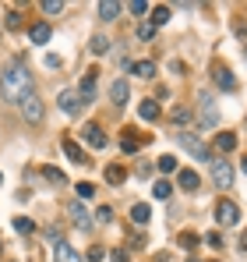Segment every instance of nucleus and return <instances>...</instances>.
I'll use <instances>...</instances> for the list:
<instances>
[{
  "instance_id": "25",
  "label": "nucleus",
  "mask_w": 247,
  "mask_h": 262,
  "mask_svg": "<svg viewBox=\"0 0 247 262\" xmlns=\"http://www.w3.org/2000/svg\"><path fill=\"white\" fill-rule=\"evenodd\" d=\"M92 53H95V57H103V53H106V50H110V36H103V32H99V36H92Z\"/></svg>"
},
{
  "instance_id": "18",
  "label": "nucleus",
  "mask_w": 247,
  "mask_h": 262,
  "mask_svg": "<svg viewBox=\"0 0 247 262\" xmlns=\"http://www.w3.org/2000/svg\"><path fill=\"white\" fill-rule=\"evenodd\" d=\"M149 220H152V209H149L145 202H134V206H131V223L141 227V223H149Z\"/></svg>"
},
{
  "instance_id": "12",
  "label": "nucleus",
  "mask_w": 247,
  "mask_h": 262,
  "mask_svg": "<svg viewBox=\"0 0 247 262\" xmlns=\"http://www.w3.org/2000/svg\"><path fill=\"white\" fill-rule=\"evenodd\" d=\"M215 85L223 89V92H233L237 89V75L230 68H215Z\"/></svg>"
},
{
  "instance_id": "17",
  "label": "nucleus",
  "mask_w": 247,
  "mask_h": 262,
  "mask_svg": "<svg viewBox=\"0 0 247 262\" xmlns=\"http://www.w3.org/2000/svg\"><path fill=\"white\" fill-rule=\"evenodd\" d=\"M64 152L71 156V163H85V160H88V156H85V149L75 142V138H64Z\"/></svg>"
},
{
  "instance_id": "39",
  "label": "nucleus",
  "mask_w": 247,
  "mask_h": 262,
  "mask_svg": "<svg viewBox=\"0 0 247 262\" xmlns=\"http://www.w3.org/2000/svg\"><path fill=\"white\" fill-rule=\"evenodd\" d=\"M7 29H21V14H18V11L7 14Z\"/></svg>"
},
{
  "instance_id": "4",
  "label": "nucleus",
  "mask_w": 247,
  "mask_h": 262,
  "mask_svg": "<svg viewBox=\"0 0 247 262\" xmlns=\"http://www.w3.org/2000/svg\"><path fill=\"white\" fill-rule=\"evenodd\" d=\"M215 223H219V227H237V223H240V209H237L230 199H219V202H215Z\"/></svg>"
},
{
  "instance_id": "24",
  "label": "nucleus",
  "mask_w": 247,
  "mask_h": 262,
  "mask_svg": "<svg viewBox=\"0 0 247 262\" xmlns=\"http://www.w3.org/2000/svg\"><path fill=\"white\" fill-rule=\"evenodd\" d=\"M177 181H180V188H184V191H198V174H194V170H180Z\"/></svg>"
},
{
  "instance_id": "40",
  "label": "nucleus",
  "mask_w": 247,
  "mask_h": 262,
  "mask_svg": "<svg viewBox=\"0 0 247 262\" xmlns=\"http://www.w3.org/2000/svg\"><path fill=\"white\" fill-rule=\"evenodd\" d=\"M110 262H131V259H127L124 248H113V252H110Z\"/></svg>"
},
{
  "instance_id": "5",
  "label": "nucleus",
  "mask_w": 247,
  "mask_h": 262,
  "mask_svg": "<svg viewBox=\"0 0 247 262\" xmlns=\"http://www.w3.org/2000/svg\"><path fill=\"white\" fill-rule=\"evenodd\" d=\"M21 117H25L29 124H42V121H46V106H42V99L36 96V92L21 103Z\"/></svg>"
},
{
  "instance_id": "31",
  "label": "nucleus",
  "mask_w": 247,
  "mask_h": 262,
  "mask_svg": "<svg viewBox=\"0 0 247 262\" xmlns=\"http://www.w3.org/2000/svg\"><path fill=\"white\" fill-rule=\"evenodd\" d=\"M152 36H156V25H152V21H141V25H138V39H145V43H149Z\"/></svg>"
},
{
  "instance_id": "32",
  "label": "nucleus",
  "mask_w": 247,
  "mask_h": 262,
  "mask_svg": "<svg viewBox=\"0 0 247 262\" xmlns=\"http://www.w3.org/2000/svg\"><path fill=\"white\" fill-rule=\"evenodd\" d=\"M159 170L163 174H173L177 170V156H159Z\"/></svg>"
},
{
  "instance_id": "44",
  "label": "nucleus",
  "mask_w": 247,
  "mask_h": 262,
  "mask_svg": "<svg viewBox=\"0 0 247 262\" xmlns=\"http://www.w3.org/2000/svg\"><path fill=\"white\" fill-rule=\"evenodd\" d=\"M0 184H4V174H0Z\"/></svg>"
},
{
  "instance_id": "8",
  "label": "nucleus",
  "mask_w": 247,
  "mask_h": 262,
  "mask_svg": "<svg viewBox=\"0 0 247 262\" xmlns=\"http://www.w3.org/2000/svg\"><path fill=\"white\" fill-rule=\"evenodd\" d=\"M67 213H71V223H75L78 230H92V223H95V220H92V213L85 209L82 202H71V206H67Z\"/></svg>"
},
{
  "instance_id": "3",
  "label": "nucleus",
  "mask_w": 247,
  "mask_h": 262,
  "mask_svg": "<svg viewBox=\"0 0 247 262\" xmlns=\"http://www.w3.org/2000/svg\"><path fill=\"white\" fill-rule=\"evenodd\" d=\"M208 170H212V181H215V188H230V184H233V167H230V160H223V156H212Z\"/></svg>"
},
{
  "instance_id": "14",
  "label": "nucleus",
  "mask_w": 247,
  "mask_h": 262,
  "mask_svg": "<svg viewBox=\"0 0 247 262\" xmlns=\"http://www.w3.org/2000/svg\"><path fill=\"white\" fill-rule=\"evenodd\" d=\"M50 36H53V29H50L46 21H36V25L29 29V39H32V43H36V46H42V43H46V39H50Z\"/></svg>"
},
{
  "instance_id": "13",
  "label": "nucleus",
  "mask_w": 247,
  "mask_h": 262,
  "mask_svg": "<svg viewBox=\"0 0 247 262\" xmlns=\"http://www.w3.org/2000/svg\"><path fill=\"white\" fill-rule=\"evenodd\" d=\"M237 149V135L233 131H219L215 135V152H233Z\"/></svg>"
},
{
  "instance_id": "28",
  "label": "nucleus",
  "mask_w": 247,
  "mask_h": 262,
  "mask_svg": "<svg viewBox=\"0 0 247 262\" xmlns=\"http://www.w3.org/2000/svg\"><path fill=\"white\" fill-rule=\"evenodd\" d=\"M14 230H18V234H25V237H29V234H32V230H36V223H32V220H29V216H18V220H14Z\"/></svg>"
},
{
  "instance_id": "34",
  "label": "nucleus",
  "mask_w": 247,
  "mask_h": 262,
  "mask_svg": "<svg viewBox=\"0 0 247 262\" xmlns=\"http://www.w3.org/2000/svg\"><path fill=\"white\" fill-rule=\"evenodd\" d=\"M95 195V184H88V181H78V199H92Z\"/></svg>"
},
{
  "instance_id": "16",
  "label": "nucleus",
  "mask_w": 247,
  "mask_h": 262,
  "mask_svg": "<svg viewBox=\"0 0 247 262\" xmlns=\"http://www.w3.org/2000/svg\"><path fill=\"white\" fill-rule=\"evenodd\" d=\"M120 11H124V4H117V0H103V4H99V18H103V21H113Z\"/></svg>"
},
{
  "instance_id": "38",
  "label": "nucleus",
  "mask_w": 247,
  "mask_h": 262,
  "mask_svg": "<svg viewBox=\"0 0 247 262\" xmlns=\"http://www.w3.org/2000/svg\"><path fill=\"white\" fill-rule=\"evenodd\" d=\"M103 255H106V248H103V245H92V248H88V259H92V262H99Z\"/></svg>"
},
{
  "instance_id": "15",
  "label": "nucleus",
  "mask_w": 247,
  "mask_h": 262,
  "mask_svg": "<svg viewBox=\"0 0 247 262\" xmlns=\"http://www.w3.org/2000/svg\"><path fill=\"white\" fill-rule=\"evenodd\" d=\"M127 96H131V89H127V82H124V78H117V82L110 85V99H113L117 106H124V103H127Z\"/></svg>"
},
{
  "instance_id": "36",
  "label": "nucleus",
  "mask_w": 247,
  "mask_h": 262,
  "mask_svg": "<svg viewBox=\"0 0 247 262\" xmlns=\"http://www.w3.org/2000/svg\"><path fill=\"white\" fill-rule=\"evenodd\" d=\"M120 149H124V152H138V138L124 135V138H120Z\"/></svg>"
},
{
  "instance_id": "19",
  "label": "nucleus",
  "mask_w": 247,
  "mask_h": 262,
  "mask_svg": "<svg viewBox=\"0 0 247 262\" xmlns=\"http://www.w3.org/2000/svg\"><path fill=\"white\" fill-rule=\"evenodd\" d=\"M198 241H202V237H198L194 230H180V234H177V245H180L184 252H194V248H198Z\"/></svg>"
},
{
  "instance_id": "7",
  "label": "nucleus",
  "mask_w": 247,
  "mask_h": 262,
  "mask_svg": "<svg viewBox=\"0 0 247 262\" xmlns=\"http://www.w3.org/2000/svg\"><path fill=\"white\" fill-rule=\"evenodd\" d=\"M57 103H60V110H64L67 117H78V114H82V96H78V89H64V92L57 96Z\"/></svg>"
},
{
  "instance_id": "30",
  "label": "nucleus",
  "mask_w": 247,
  "mask_h": 262,
  "mask_svg": "<svg viewBox=\"0 0 247 262\" xmlns=\"http://www.w3.org/2000/svg\"><path fill=\"white\" fill-rule=\"evenodd\" d=\"M205 245H208V248H215V252H219V248H223L226 241H223V234H219V230H208V234H205Z\"/></svg>"
},
{
  "instance_id": "6",
  "label": "nucleus",
  "mask_w": 247,
  "mask_h": 262,
  "mask_svg": "<svg viewBox=\"0 0 247 262\" xmlns=\"http://www.w3.org/2000/svg\"><path fill=\"white\" fill-rule=\"evenodd\" d=\"M198 121H202V128H215L219 124V106H215V99L202 92V106H198Z\"/></svg>"
},
{
  "instance_id": "42",
  "label": "nucleus",
  "mask_w": 247,
  "mask_h": 262,
  "mask_svg": "<svg viewBox=\"0 0 247 262\" xmlns=\"http://www.w3.org/2000/svg\"><path fill=\"white\" fill-rule=\"evenodd\" d=\"M240 248H244V252H247V230H244V237H240Z\"/></svg>"
},
{
  "instance_id": "9",
  "label": "nucleus",
  "mask_w": 247,
  "mask_h": 262,
  "mask_svg": "<svg viewBox=\"0 0 247 262\" xmlns=\"http://www.w3.org/2000/svg\"><path fill=\"white\" fill-rule=\"evenodd\" d=\"M82 138L92 145V149H103V145H106V135H103V128H99V124H85V128H82Z\"/></svg>"
},
{
  "instance_id": "45",
  "label": "nucleus",
  "mask_w": 247,
  "mask_h": 262,
  "mask_svg": "<svg viewBox=\"0 0 247 262\" xmlns=\"http://www.w3.org/2000/svg\"><path fill=\"white\" fill-rule=\"evenodd\" d=\"M0 252H4V245H0Z\"/></svg>"
},
{
  "instance_id": "29",
  "label": "nucleus",
  "mask_w": 247,
  "mask_h": 262,
  "mask_svg": "<svg viewBox=\"0 0 247 262\" xmlns=\"http://www.w3.org/2000/svg\"><path fill=\"white\" fill-rule=\"evenodd\" d=\"M169 191H173L169 181H156V184H152V195H156V199H169Z\"/></svg>"
},
{
  "instance_id": "10",
  "label": "nucleus",
  "mask_w": 247,
  "mask_h": 262,
  "mask_svg": "<svg viewBox=\"0 0 247 262\" xmlns=\"http://www.w3.org/2000/svg\"><path fill=\"white\" fill-rule=\"evenodd\" d=\"M53 262H82V255H78L67 241H57V248H53Z\"/></svg>"
},
{
  "instance_id": "41",
  "label": "nucleus",
  "mask_w": 247,
  "mask_h": 262,
  "mask_svg": "<svg viewBox=\"0 0 247 262\" xmlns=\"http://www.w3.org/2000/svg\"><path fill=\"white\" fill-rule=\"evenodd\" d=\"M46 68H60V57L57 53H46Z\"/></svg>"
},
{
  "instance_id": "22",
  "label": "nucleus",
  "mask_w": 247,
  "mask_h": 262,
  "mask_svg": "<svg viewBox=\"0 0 247 262\" xmlns=\"http://www.w3.org/2000/svg\"><path fill=\"white\" fill-rule=\"evenodd\" d=\"M191 117H194L191 106H173V110H169V121H173V124H191Z\"/></svg>"
},
{
  "instance_id": "35",
  "label": "nucleus",
  "mask_w": 247,
  "mask_h": 262,
  "mask_svg": "<svg viewBox=\"0 0 247 262\" xmlns=\"http://www.w3.org/2000/svg\"><path fill=\"white\" fill-rule=\"evenodd\" d=\"M95 220H99V223H113V209H110V206H99V209H95Z\"/></svg>"
},
{
  "instance_id": "43",
  "label": "nucleus",
  "mask_w": 247,
  "mask_h": 262,
  "mask_svg": "<svg viewBox=\"0 0 247 262\" xmlns=\"http://www.w3.org/2000/svg\"><path fill=\"white\" fill-rule=\"evenodd\" d=\"M240 170H244V174H247V156H244V163H240Z\"/></svg>"
},
{
  "instance_id": "1",
  "label": "nucleus",
  "mask_w": 247,
  "mask_h": 262,
  "mask_svg": "<svg viewBox=\"0 0 247 262\" xmlns=\"http://www.w3.org/2000/svg\"><path fill=\"white\" fill-rule=\"evenodd\" d=\"M0 92H4V103H11V106H21L36 89H32V71L18 60V64H11L7 71H4V82H0Z\"/></svg>"
},
{
  "instance_id": "20",
  "label": "nucleus",
  "mask_w": 247,
  "mask_h": 262,
  "mask_svg": "<svg viewBox=\"0 0 247 262\" xmlns=\"http://www.w3.org/2000/svg\"><path fill=\"white\" fill-rule=\"evenodd\" d=\"M138 117H141V121H156V117H159V103H156V99H145V103L138 106Z\"/></svg>"
},
{
  "instance_id": "27",
  "label": "nucleus",
  "mask_w": 247,
  "mask_h": 262,
  "mask_svg": "<svg viewBox=\"0 0 247 262\" xmlns=\"http://www.w3.org/2000/svg\"><path fill=\"white\" fill-rule=\"evenodd\" d=\"M42 177H46V181H53V184H67L64 170H57V167H42Z\"/></svg>"
},
{
  "instance_id": "23",
  "label": "nucleus",
  "mask_w": 247,
  "mask_h": 262,
  "mask_svg": "<svg viewBox=\"0 0 247 262\" xmlns=\"http://www.w3.org/2000/svg\"><path fill=\"white\" fill-rule=\"evenodd\" d=\"M106 181L117 188V184H124V181H127V170H124V167H117V163H110V167H106Z\"/></svg>"
},
{
  "instance_id": "2",
  "label": "nucleus",
  "mask_w": 247,
  "mask_h": 262,
  "mask_svg": "<svg viewBox=\"0 0 247 262\" xmlns=\"http://www.w3.org/2000/svg\"><path fill=\"white\" fill-rule=\"evenodd\" d=\"M177 145H180V149H187L194 160H208V163H212V156H208V145L202 142V138H198V135H191V131H177Z\"/></svg>"
},
{
  "instance_id": "21",
  "label": "nucleus",
  "mask_w": 247,
  "mask_h": 262,
  "mask_svg": "<svg viewBox=\"0 0 247 262\" xmlns=\"http://www.w3.org/2000/svg\"><path fill=\"white\" fill-rule=\"evenodd\" d=\"M131 71H134L138 78H152V75H156V64H152V60H134Z\"/></svg>"
},
{
  "instance_id": "26",
  "label": "nucleus",
  "mask_w": 247,
  "mask_h": 262,
  "mask_svg": "<svg viewBox=\"0 0 247 262\" xmlns=\"http://www.w3.org/2000/svg\"><path fill=\"white\" fill-rule=\"evenodd\" d=\"M169 21V7L159 4V7H152V25H166Z\"/></svg>"
},
{
  "instance_id": "37",
  "label": "nucleus",
  "mask_w": 247,
  "mask_h": 262,
  "mask_svg": "<svg viewBox=\"0 0 247 262\" xmlns=\"http://www.w3.org/2000/svg\"><path fill=\"white\" fill-rule=\"evenodd\" d=\"M127 7H131V11H134V14H149V11H152V7H149V4H145V0H131V4H127Z\"/></svg>"
},
{
  "instance_id": "33",
  "label": "nucleus",
  "mask_w": 247,
  "mask_h": 262,
  "mask_svg": "<svg viewBox=\"0 0 247 262\" xmlns=\"http://www.w3.org/2000/svg\"><path fill=\"white\" fill-rule=\"evenodd\" d=\"M42 11L46 14H60L64 11V0H42Z\"/></svg>"
},
{
  "instance_id": "11",
  "label": "nucleus",
  "mask_w": 247,
  "mask_h": 262,
  "mask_svg": "<svg viewBox=\"0 0 247 262\" xmlns=\"http://www.w3.org/2000/svg\"><path fill=\"white\" fill-rule=\"evenodd\" d=\"M78 96H82V103H92L95 99V71H88L82 82H78Z\"/></svg>"
}]
</instances>
